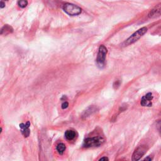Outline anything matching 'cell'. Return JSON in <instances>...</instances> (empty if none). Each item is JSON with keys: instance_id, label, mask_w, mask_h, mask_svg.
Instances as JSON below:
<instances>
[{"instance_id": "cell-1", "label": "cell", "mask_w": 161, "mask_h": 161, "mask_svg": "<svg viewBox=\"0 0 161 161\" xmlns=\"http://www.w3.org/2000/svg\"><path fill=\"white\" fill-rule=\"evenodd\" d=\"M147 31V28L146 27H142L140 29L138 30L135 33H134L130 37H128L123 44V45L126 47L130 45H132L136 42L137 40H139L146 32Z\"/></svg>"}, {"instance_id": "cell-2", "label": "cell", "mask_w": 161, "mask_h": 161, "mask_svg": "<svg viewBox=\"0 0 161 161\" xmlns=\"http://www.w3.org/2000/svg\"><path fill=\"white\" fill-rule=\"evenodd\" d=\"M105 140L104 138L102 137H88L86 138L83 142V146L85 148H90V147H96L102 145Z\"/></svg>"}, {"instance_id": "cell-3", "label": "cell", "mask_w": 161, "mask_h": 161, "mask_svg": "<svg viewBox=\"0 0 161 161\" xmlns=\"http://www.w3.org/2000/svg\"><path fill=\"white\" fill-rule=\"evenodd\" d=\"M107 52V49L105 45H102L100 46L97 55V58H96V64H97L98 66L100 68H103L105 67Z\"/></svg>"}, {"instance_id": "cell-4", "label": "cell", "mask_w": 161, "mask_h": 161, "mask_svg": "<svg viewBox=\"0 0 161 161\" xmlns=\"http://www.w3.org/2000/svg\"><path fill=\"white\" fill-rule=\"evenodd\" d=\"M62 9L64 12H66V13L70 16H77L82 12V10L79 7L72 3L64 4Z\"/></svg>"}, {"instance_id": "cell-5", "label": "cell", "mask_w": 161, "mask_h": 161, "mask_svg": "<svg viewBox=\"0 0 161 161\" xmlns=\"http://www.w3.org/2000/svg\"><path fill=\"white\" fill-rule=\"evenodd\" d=\"M154 100V96L152 92H149L144 96L142 98L140 104L142 107H150L152 105V102Z\"/></svg>"}, {"instance_id": "cell-6", "label": "cell", "mask_w": 161, "mask_h": 161, "mask_svg": "<svg viewBox=\"0 0 161 161\" xmlns=\"http://www.w3.org/2000/svg\"><path fill=\"white\" fill-rule=\"evenodd\" d=\"M147 149L145 146H140L138 147L133 154L132 160H139L147 152Z\"/></svg>"}, {"instance_id": "cell-7", "label": "cell", "mask_w": 161, "mask_h": 161, "mask_svg": "<svg viewBox=\"0 0 161 161\" xmlns=\"http://www.w3.org/2000/svg\"><path fill=\"white\" fill-rule=\"evenodd\" d=\"M161 16V3L153 8L148 14L149 18H155Z\"/></svg>"}, {"instance_id": "cell-8", "label": "cell", "mask_w": 161, "mask_h": 161, "mask_svg": "<svg viewBox=\"0 0 161 161\" xmlns=\"http://www.w3.org/2000/svg\"><path fill=\"white\" fill-rule=\"evenodd\" d=\"M30 126V123L29 121H27L25 124V123L20 124V128H21V134L24 135L25 137H28L30 135V131L29 130Z\"/></svg>"}, {"instance_id": "cell-9", "label": "cell", "mask_w": 161, "mask_h": 161, "mask_svg": "<svg viewBox=\"0 0 161 161\" xmlns=\"http://www.w3.org/2000/svg\"><path fill=\"white\" fill-rule=\"evenodd\" d=\"M76 137V133L74 130H69L65 132V137L68 140H73Z\"/></svg>"}, {"instance_id": "cell-10", "label": "cell", "mask_w": 161, "mask_h": 161, "mask_svg": "<svg viewBox=\"0 0 161 161\" xmlns=\"http://www.w3.org/2000/svg\"><path fill=\"white\" fill-rule=\"evenodd\" d=\"M96 110V108L94 107H89L83 114V117L86 118L88 116H89L90 115L92 114L94 112H95V111Z\"/></svg>"}, {"instance_id": "cell-11", "label": "cell", "mask_w": 161, "mask_h": 161, "mask_svg": "<svg viewBox=\"0 0 161 161\" xmlns=\"http://www.w3.org/2000/svg\"><path fill=\"white\" fill-rule=\"evenodd\" d=\"M66 145L63 144V143H60V144H59L57 145V147H56V149H57V151L58 152V153L60 155H62L64 152L66 150Z\"/></svg>"}, {"instance_id": "cell-12", "label": "cell", "mask_w": 161, "mask_h": 161, "mask_svg": "<svg viewBox=\"0 0 161 161\" xmlns=\"http://www.w3.org/2000/svg\"><path fill=\"white\" fill-rule=\"evenodd\" d=\"M18 5L21 8H24L28 5V2L27 0H18Z\"/></svg>"}, {"instance_id": "cell-13", "label": "cell", "mask_w": 161, "mask_h": 161, "mask_svg": "<svg viewBox=\"0 0 161 161\" xmlns=\"http://www.w3.org/2000/svg\"><path fill=\"white\" fill-rule=\"evenodd\" d=\"M156 126H157V130H158V132H159V134H160V135L161 136V120H159L157 122Z\"/></svg>"}, {"instance_id": "cell-14", "label": "cell", "mask_w": 161, "mask_h": 161, "mask_svg": "<svg viewBox=\"0 0 161 161\" xmlns=\"http://www.w3.org/2000/svg\"><path fill=\"white\" fill-rule=\"evenodd\" d=\"M68 106H69V103L67 102H65L62 104L61 107L62 109H66L68 107Z\"/></svg>"}, {"instance_id": "cell-15", "label": "cell", "mask_w": 161, "mask_h": 161, "mask_svg": "<svg viewBox=\"0 0 161 161\" xmlns=\"http://www.w3.org/2000/svg\"><path fill=\"white\" fill-rule=\"evenodd\" d=\"M120 82L119 81H116V82H115V83H114V84H113V86H114V88H118L119 86H120Z\"/></svg>"}, {"instance_id": "cell-16", "label": "cell", "mask_w": 161, "mask_h": 161, "mask_svg": "<svg viewBox=\"0 0 161 161\" xmlns=\"http://www.w3.org/2000/svg\"><path fill=\"white\" fill-rule=\"evenodd\" d=\"M109 159H108V157H102V158H100V159H99V160L100 161H102V160H108Z\"/></svg>"}, {"instance_id": "cell-17", "label": "cell", "mask_w": 161, "mask_h": 161, "mask_svg": "<svg viewBox=\"0 0 161 161\" xmlns=\"http://www.w3.org/2000/svg\"><path fill=\"white\" fill-rule=\"evenodd\" d=\"M5 7V3L3 2V0H2L1 2V8H3Z\"/></svg>"}, {"instance_id": "cell-18", "label": "cell", "mask_w": 161, "mask_h": 161, "mask_svg": "<svg viewBox=\"0 0 161 161\" xmlns=\"http://www.w3.org/2000/svg\"><path fill=\"white\" fill-rule=\"evenodd\" d=\"M152 159L151 157H147L144 159V160H152Z\"/></svg>"}]
</instances>
